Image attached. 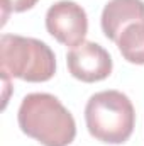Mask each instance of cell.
Instances as JSON below:
<instances>
[{"label": "cell", "mask_w": 144, "mask_h": 146, "mask_svg": "<svg viewBox=\"0 0 144 146\" xmlns=\"http://www.w3.org/2000/svg\"><path fill=\"white\" fill-rule=\"evenodd\" d=\"M66 63L73 76L87 83L105 80L112 73V58L108 51L92 41H85L73 48L66 56Z\"/></svg>", "instance_id": "obj_5"}, {"label": "cell", "mask_w": 144, "mask_h": 146, "mask_svg": "<svg viewBox=\"0 0 144 146\" xmlns=\"http://www.w3.org/2000/svg\"><path fill=\"white\" fill-rule=\"evenodd\" d=\"M37 3V0H2V9H3V19H7L9 12H24L32 9Z\"/></svg>", "instance_id": "obj_8"}, {"label": "cell", "mask_w": 144, "mask_h": 146, "mask_svg": "<svg viewBox=\"0 0 144 146\" xmlns=\"http://www.w3.org/2000/svg\"><path fill=\"white\" fill-rule=\"evenodd\" d=\"M124 60L134 65H144V22L129 24L117 39Z\"/></svg>", "instance_id": "obj_7"}, {"label": "cell", "mask_w": 144, "mask_h": 146, "mask_svg": "<svg viewBox=\"0 0 144 146\" xmlns=\"http://www.w3.org/2000/svg\"><path fill=\"white\" fill-rule=\"evenodd\" d=\"M46 29L65 46L76 48L85 42L88 33L87 12L73 0H59L46 12Z\"/></svg>", "instance_id": "obj_4"}, {"label": "cell", "mask_w": 144, "mask_h": 146, "mask_svg": "<svg viewBox=\"0 0 144 146\" xmlns=\"http://www.w3.org/2000/svg\"><path fill=\"white\" fill-rule=\"evenodd\" d=\"M102 31L105 37L117 42L120 33L132 22H144L143 0H110L102 12Z\"/></svg>", "instance_id": "obj_6"}, {"label": "cell", "mask_w": 144, "mask_h": 146, "mask_svg": "<svg viewBox=\"0 0 144 146\" xmlns=\"http://www.w3.org/2000/svg\"><path fill=\"white\" fill-rule=\"evenodd\" d=\"M17 121L24 134L44 146H68L76 136L73 115L51 94L36 92L26 95L19 107Z\"/></svg>", "instance_id": "obj_1"}, {"label": "cell", "mask_w": 144, "mask_h": 146, "mask_svg": "<svg viewBox=\"0 0 144 146\" xmlns=\"http://www.w3.org/2000/svg\"><path fill=\"white\" fill-rule=\"evenodd\" d=\"M88 133L107 145L127 141L134 131L136 112L131 99L119 90H104L92 95L85 107Z\"/></svg>", "instance_id": "obj_2"}, {"label": "cell", "mask_w": 144, "mask_h": 146, "mask_svg": "<svg viewBox=\"0 0 144 146\" xmlns=\"http://www.w3.org/2000/svg\"><path fill=\"white\" fill-rule=\"evenodd\" d=\"M2 72L26 82H48L56 72L53 49L34 37L3 34L0 39Z\"/></svg>", "instance_id": "obj_3"}]
</instances>
